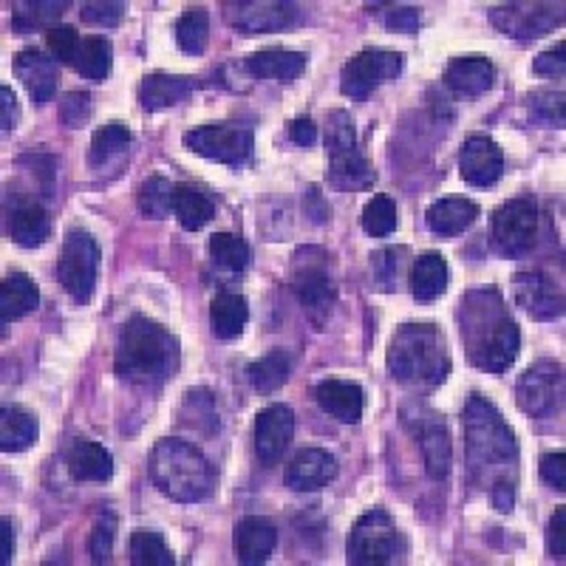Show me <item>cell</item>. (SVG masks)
<instances>
[{"instance_id": "7", "label": "cell", "mask_w": 566, "mask_h": 566, "mask_svg": "<svg viewBox=\"0 0 566 566\" xmlns=\"http://www.w3.org/2000/svg\"><path fill=\"white\" fill-rule=\"evenodd\" d=\"M406 538L382 507L368 510L348 533L346 558L354 566H386L406 558Z\"/></svg>"}, {"instance_id": "38", "label": "cell", "mask_w": 566, "mask_h": 566, "mask_svg": "<svg viewBox=\"0 0 566 566\" xmlns=\"http://www.w3.org/2000/svg\"><path fill=\"white\" fill-rule=\"evenodd\" d=\"M130 139H134V136H130L128 125L123 123L103 125V128L94 134V139H91V150H88L91 168H103V165H108L111 159L123 156L125 150L130 148Z\"/></svg>"}, {"instance_id": "17", "label": "cell", "mask_w": 566, "mask_h": 566, "mask_svg": "<svg viewBox=\"0 0 566 566\" xmlns=\"http://www.w3.org/2000/svg\"><path fill=\"white\" fill-rule=\"evenodd\" d=\"M513 295L533 321H558L564 315V292L544 272H518L513 277Z\"/></svg>"}, {"instance_id": "35", "label": "cell", "mask_w": 566, "mask_h": 566, "mask_svg": "<svg viewBox=\"0 0 566 566\" xmlns=\"http://www.w3.org/2000/svg\"><path fill=\"white\" fill-rule=\"evenodd\" d=\"M290 374L292 360L283 348H272L270 354L258 357V360H252L250 366H247V380H250V386L261 394L277 391L283 382L290 380Z\"/></svg>"}, {"instance_id": "14", "label": "cell", "mask_w": 566, "mask_h": 566, "mask_svg": "<svg viewBox=\"0 0 566 566\" xmlns=\"http://www.w3.org/2000/svg\"><path fill=\"white\" fill-rule=\"evenodd\" d=\"M490 23L515 40H535L564 23V3H507L490 9Z\"/></svg>"}, {"instance_id": "42", "label": "cell", "mask_w": 566, "mask_h": 566, "mask_svg": "<svg viewBox=\"0 0 566 566\" xmlns=\"http://www.w3.org/2000/svg\"><path fill=\"white\" fill-rule=\"evenodd\" d=\"M210 258L227 272H244L252 261L250 244L232 232H216L210 239Z\"/></svg>"}, {"instance_id": "39", "label": "cell", "mask_w": 566, "mask_h": 566, "mask_svg": "<svg viewBox=\"0 0 566 566\" xmlns=\"http://www.w3.org/2000/svg\"><path fill=\"white\" fill-rule=\"evenodd\" d=\"M210 40V14L205 7L187 9L179 20H176V43L185 54H201Z\"/></svg>"}, {"instance_id": "40", "label": "cell", "mask_w": 566, "mask_h": 566, "mask_svg": "<svg viewBox=\"0 0 566 566\" xmlns=\"http://www.w3.org/2000/svg\"><path fill=\"white\" fill-rule=\"evenodd\" d=\"M130 564L134 566H174L176 555L156 530H134L130 535Z\"/></svg>"}, {"instance_id": "54", "label": "cell", "mask_w": 566, "mask_h": 566, "mask_svg": "<svg viewBox=\"0 0 566 566\" xmlns=\"http://www.w3.org/2000/svg\"><path fill=\"white\" fill-rule=\"evenodd\" d=\"M564 524H566V507H558L553 513V518H549V527H547V553H549V558H555V560L566 558Z\"/></svg>"}, {"instance_id": "18", "label": "cell", "mask_w": 566, "mask_h": 566, "mask_svg": "<svg viewBox=\"0 0 566 566\" xmlns=\"http://www.w3.org/2000/svg\"><path fill=\"white\" fill-rule=\"evenodd\" d=\"M295 437V413L290 406L264 408L255 419V453L264 464H275Z\"/></svg>"}, {"instance_id": "44", "label": "cell", "mask_w": 566, "mask_h": 566, "mask_svg": "<svg viewBox=\"0 0 566 566\" xmlns=\"http://www.w3.org/2000/svg\"><path fill=\"white\" fill-rule=\"evenodd\" d=\"M399 224V210L397 201L391 196H374L366 207H363V230L374 239H386L397 230Z\"/></svg>"}, {"instance_id": "36", "label": "cell", "mask_w": 566, "mask_h": 566, "mask_svg": "<svg viewBox=\"0 0 566 566\" xmlns=\"http://www.w3.org/2000/svg\"><path fill=\"white\" fill-rule=\"evenodd\" d=\"M111 63H114V49L105 38H85L80 43L77 54H74V63L71 69L77 71L80 77L94 80V83H103L111 74Z\"/></svg>"}, {"instance_id": "13", "label": "cell", "mask_w": 566, "mask_h": 566, "mask_svg": "<svg viewBox=\"0 0 566 566\" xmlns=\"http://www.w3.org/2000/svg\"><path fill=\"white\" fill-rule=\"evenodd\" d=\"M538 232V207L533 199H510L493 212V244L507 258L533 250Z\"/></svg>"}, {"instance_id": "32", "label": "cell", "mask_w": 566, "mask_h": 566, "mask_svg": "<svg viewBox=\"0 0 566 566\" xmlns=\"http://www.w3.org/2000/svg\"><path fill=\"white\" fill-rule=\"evenodd\" d=\"M174 216L179 219L181 230L196 232L216 219V201H212L201 187L181 181V185H176Z\"/></svg>"}, {"instance_id": "51", "label": "cell", "mask_w": 566, "mask_h": 566, "mask_svg": "<svg viewBox=\"0 0 566 566\" xmlns=\"http://www.w3.org/2000/svg\"><path fill=\"white\" fill-rule=\"evenodd\" d=\"M91 97L88 94H80V91H71L69 97H65L63 108H60V116H63V123L69 128H83L88 123L91 116Z\"/></svg>"}, {"instance_id": "47", "label": "cell", "mask_w": 566, "mask_h": 566, "mask_svg": "<svg viewBox=\"0 0 566 566\" xmlns=\"http://www.w3.org/2000/svg\"><path fill=\"white\" fill-rule=\"evenodd\" d=\"M114 541H116V515L111 510H103L94 522V530H91V560L94 564H108L111 553H114Z\"/></svg>"}, {"instance_id": "48", "label": "cell", "mask_w": 566, "mask_h": 566, "mask_svg": "<svg viewBox=\"0 0 566 566\" xmlns=\"http://www.w3.org/2000/svg\"><path fill=\"white\" fill-rule=\"evenodd\" d=\"M80 43L83 40H80V34L71 27H54L45 32V45H49V52H52V57L57 63H74V54H77Z\"/></svg>"}, {"instance_id": "5", "label": "cell", "mask_w": 566, "mask_h": 566, "mask_svg": "<svg viewBox=\"0 0 566 566\" xmlns=\"http://www.w3.org/2000/svg\"><path fill=\"white\" fill-rule=\"evenodd\" d=\"M154 488L170 502L199 504L216 490V468L210 459L185 439H159L148 459Z\"/></svg>"}, {"instance_id": "30", "label": "cell", "mask_w": 566, "mask_h": 566, "mask_svg": "<svg viewBox=\"0 0 566 566\" xmlns=\"http://www.w3.org/2000/svg\"><path fill=\"white\" fill-rule=\"evenodd\" d=\"M38 303L40 292L27 272H9L3 277V283H0V321H3V326L32 315Z\"/></svg>"}, {"instance_id": "53", "label": "cell", "mask_w": 566, "mask_h": 566, "mask_svg": "<svg viewBox=\"0 0 566 566\" xmlns=\"http://www.w3.org/2000/svg\"><path fill=\"white\" fill-rule=\"evenodd\" d=\"M541 479L549 484V488H555L558 493H564L566 490V457L560 451L555 453H547V457H541Z\"/></svg>"}, {"instance_id": "55", "label": "cell", "mask_w": 566, "mask_h": 566, "mask_svg": "<svg viewBox=\"0 0 566 566\" xmlns=\"http://www.w3.org/2000/svg\"><path fill=\"white\" fill-rule=\"evenodd\" d=\"M290 139L301 145V148H312L317 139V125L312 123L310 116H297L295 123L290 125Z\"/></svg>"}, {"instance_id": "41", "label": "cell", "mask_w": 566, "mask_h": 566, "mask_svg": "<svg viewBox=\"0 0 566 566\" xmlns=\"http://www.w3.org/2000/svg\"><path fill=\"white\" fill-rule=\"evenodd\" d=\"M174 199H176V185H170L168 179L150 176L148 181H142L139 210L145 219H154V221L168 219L170 212H174Z\"/></svg>"}, {"instance_id": "50", "label": "cell", "mask_w": 566, "mask_h": 566, "mask_svg": "<svg viewBox=\"0 0 566 566\" xmlns=\"http://www.w3.org/2000/svg\"><path fill=\"white\" fill-rule=\"evenodd\" d=\"M386 27L399 34H417L422 27V12L417 7H388L386 12Z\"/></svg>"}, {"instance_id": "31", "label": "cell", "mask_w": 566, "mask_h": 566, "mask_svg": "<svg viewBox=\"0 0 566 566\" xmlns=\"http://www.w3.org/2000/svg\"><path fill=\"white\" fill-rule=\"evenodd\" d=\"M250 321L247 297L239 292H221L210 303V328L219 340H235Z\"/></svg>"}, {"instance_id": "10", "label": "cell", "mask_w": 566, "mask_h": 566, "mask_svg": "<svg viewBox=\"0 0 566 566\" xmlns=\"http://www.w3.org/2000/svg\"><path fill=\"white\" fill-rule=\"evenodd\" d=\"M181 142L190 154H199L210 161H219V165H230V168L247 165L252 159V148H255L252 130L232 123L201 125V128L187 130Z\"/></svg>"}, {"instance_id": "37", "label": "cell", "mask_w": 566, "mask_h": 566, "mask_svg": "<svg viewBox=\"0 0 566 566\" xmlns=\"http://www.w3.org/2000/svg\"><path fill=\"white\" fill-rule=\"evenodd\" d=\"M408 250L406 247H382L371 255V275L377 290L397 292L406 281Z\"/></svg>"}, {"instance_id": "6", "label": "cell", "mask_w": 566, "mask_h": 566, "mask_svg": "<svg viewBox=\"0 0 566 566\" xmlns=\"http://www.w3.org/2000/svg\"><path fill=\"white\" fill-rule=\"evenodd\" d=\"M326 150H328V185L337 190H363L371 187L377 174L357 148V130L346 111H332L326 116Z\"/></svg>"}, {"instance_id": "46", "label": "cell", "mask_w": 566, "mask_h": 566, "mask_svg": "<svg viewBox=\"0 0 566 566\" xmlns=\"http://www.w3.org/2000/svg\"><path fill=\"white\" fill-rule=\"evenodd\" d=\"M527 105L535 125H541V128H564V91H533Z\"/></svg>"}, {"instance_id": "27", "label": "cell", "mask_w": 566, "mask_h": 566, "mask_svg": "<svg viewBox=\"0 0 566 566\" xmlns=\"http://www.w3.org/2000/svg\"><path fill=\"white\" fill-rule=\"evenodd\" d=\"M419 444H422V459L424 470L433 482H442L451 473L453 464V448H451V433L442 417L431 413L419 428Z\"/></svg>"}, {"instance_id": "33", "label": "cell", "mask_w": 566, "mask_h": 566, "mask_svg": "<svg viewBox=\"0 0 566 566\" xmlns=\"http://www.w3.org/2000/svg\"><path fill=\"white\" fill-rule=\"evenodd\" d=\"M38 417L18 406H7L0 411V448L3 453L29 451L38 442Z\"/></svg>"}, {"instance_id": "4", "label": "cell", "mask_w": 566, "mask_h": 566, "mask_svg": "<svg viewBox=\"0 0 566 566\" xmlns=\"http://www.w3.org/2000/svg\"><path fill=\"white\" fill-rule=\"evenodd\" d=\"M388 371L408 388H437L451 374V354L433 323H406L388 343Z\"/></svg>"}, {"instance_id": "56", "label": "cell", "mask_w": 566, "mask_h": 566, "mask_svg": "<svg viewBox=\"0 0 566 566\" xmlns=\"http://www.w3.org/2000/svg\"><path fill=\"white\" fill-rule=\"evenodd\" d=\"M0 108H3V116H0V128L14 130L18 128V97H14V91L9 85L0 88Z\"/></svg>"}, {"instance_id": "45", "label": "cell", "mask_w": 566, "mask_h": 566, "mask_svg": "<svg viewBox=\"0 0 566 566\" xmlns=\"http://www.w3.org/2000/svg\"><path fill=\"white\" fill-rule=\"evenodd\" d=\"M69 7V0H60V3H40V0L38 3H18L20 12H14L12 29H18V32L23 34L34 32V29H45V32H49V29H54V20H57Z\"/></svg>"}, {"instance_id": "26", "label": "cell", "mask_w": 566, "mask_h": 566, "mask_svg": "<svg viewBox=\"0 0 566 566\" xmlns=\"http://www.w3.org/2000/svg\"><path fill=\"white\" fill-rule=\"evenodd\" d=\"M310 57L292 49H261L244 60V69L255 80H275V83H295L306 71Z\"/></svg>"}, {"instance_id": "9", "label": "cell", "mask_w": 566, "mask_h": 566, "mask_svg": "<svg viewBox=\"0 0 566 566\" xmlns=\"http://www.w3.org/2000/svg\"><path fill=\"white\" fill-rule=\"evenodd\" d=\"M99 270V244L97 239L85 230H69L60 252L57 277L63 290L77 303H88L97 286Z\"/></svg>"}, {"instance_id": "57", "label": "cell", "mask_w": 566, "mask_h": 566, "mask_svg": "<svg viewBox=\"0 0 566 566\" xmlns=\"http://www.w3.org/2000/svg\"><path fill=\"white\" fill-rule=\"evenodd\" d=\"M14 547H18L14 524L9 518H0V564H12Z\"/></svg>"}, {"instance_id": "28", "label": "cell", "mask_w": 566, "mask_h": 566, "mask_svg": "<svg viewBox=\"0 0 566 566\" xmlns=\"http://www.w3.org/2000/svg\"><path fill=\"white\" fill-rule=\"evenodd\" d=\"M482 216V207L470 199H439L428 207L424 212V224L428 230L442 235V239H451V235H459L468 227L476 224V219Z\"/></svg>"}, {"instance_id": "16", "label": "cell", "mask_w": 566, "mask_h": 566, "mask_svg": "<svg viewBox=\"0 0 566 566\" xmlns=\"http://www.w3.org/2000/svg\"><path fill=\"white\" fill-rule=\"evenodd\" d=\"M459 174L473 187H493L504 176V150L495 139L473 134L459 148Z\"/></svg>"}, {"instance_id": "34", "label": "cell", "mask_w": 566, "mask_h": 566, "mask_svg": "<svg viewBox=\"0 0 566 566\" xmlns=\"http://www.w3.org/2000/svg\"><path fill=\"white\" fill-rule=\"evenodd\" d=\"M448 290V261L439 252H424L411 266V292L417 301L431 303Z\"/></svg>"}, {"instance_id": "24", "label": "cell", "mask_w": 566, "mask_h": 566, "mask_svg": "<svg viewBox=\"0 0 566 566\" xmlns=\"http://www.w3.org/2000/svg\"><path fill=\"white\" fill-rule=\"evenodd\" d=\"M7 232L18 247L34 250V247H43L52 235V216L38 201H20L9 210Z\"/></svg>"}, {"instance_id": "2", "label": "cell", "mask_w": 566, "mask_h": 566, "mask_svg": "<svg viewBox=\"0 0 566 566\" xmlns=\"http://www.w3.org/2000/svg\"><path fill=\"white\" fill-rule=\"evenodd\" d=\"M459 335L468 360L488 374H504L518 357L522 335L495 290H473L459 301Z\"/></svg>"}, {"instance_id": "15", "label": "cell", "mask_w": 566, "mask_h": 566, "mask_svg": "<svg viewBox=\"0 0 566 566\" xmlns=\"http://www.w3.org/2000/svg\"><path fill=\"white\" fill-rule=\"evenodd\" d=\"M224 18L232 29L252 34L281 32L295 27L301 20V7L295 3H277V0H244V3H224Z\"/></svg>"}, {"instance_id": "49", "label": "cell", "mask_w": 566, "mask_h": 566, "mask_svg": "<svg viewBox=\"0 0 566 566\" xmlns=\"http://www.w3.org/2000/svg\"><path fill=\"white\" fill-rule=\"evenodd\" d=\"M125 12H128L125 3H85V7L80 9V18H83L88 27L111 29L125 18Z\"/></svg>"}, {"instance_id": "3", "label": "cell", "mask_w": 566, "mask_h": 566, "mask_svg": "<svg viewBox=\"0 0 566 566\" xmlns=\"http://www.w3.org/2000/svg\"><path fill=\"white\" fill-rule=\"evenodd\" d=\"M179 340L161 323L134 315L116 337L114 371L119 380L142 388H159L179 371Z\"/></svg>"}, {"instance_id": "12", "label": "cell", "mask_w": 566, "mask_h": 566, "mask_svg": "<svg viewBox=\"0 0 566 566\" xmlns=\"http://www.w3.org/2000/svg\"><path fill=\"white\" fill-rule=\"evenodd\" d=\"M406 65V57L388 49H366L354 54L340 71V91L352 99H366L371 91L391 83L399 77V71Z\"/></svg>"}, {"instance_id": "11", "label": "cell", "mask_w": 566, "mask_h": 566, "mask_svg": "<svg viewBox=\"0 0 566 566\" xmlns=\"http://www.w3.org/2000/svg\"><path fill=\"white\" fill-rule=\"evenodd\" d=\"M515 402L535 419H549L564 406V368L558 360H538L518 377Z\"/></svg>"}, {"instance_id": "19", "label": "cell", "mask_w": 566, "mask_h": 566, "mask_svg": "<svg viewBox=\"0 0 566 566\" xmlns=\"http://www.w3.org/2000/svg\"><path fill=\"white\" fill-rule=\"evenodd\" d=\"M14 77L23 83V88L29 91V97H32L34 105H45L52 103V97L57 94V63L54 57H49L40 49H23V52L14 57Z\"/></svg>"}, {"instance_id": "1", "label": "cell", "mask_w": 566, "mask_h": 566, "mask_svg": "<svg viewBox=\"0 0 566 566\" xmlns=\"http://www.w3.org/2000/svg\"><path fill=\"white\" fill-rule=\"evenodd\" d=\"M464 464L470 482L488 490L499 513H510L518 484V444L515 433L493 402L473 394L462 411Z\"/></svg>"}, {"instance_id": "23", "label": "cell", "mask_w": 566, "mask_h": 566, "mask_svg": "<svg viewBox=\"0 0 566 566\" xmlns=\"http://www.w3.org/2000/svg\"><path fill=\"white\" fill-rule=\"evenodd\" d=\"M495 69L482 54H470V57H457L448 63L444 71V85L459 94V97H482L493 88Z\"/></svg>"}, {"instance_id": "8", "label": "cell", "mask_w": 566, "mask_h": 566, "mask_svg": "<svg viewBox=\"0 0 566 566\" xmlns=\"http://www.w3.org/2000/svg\"><path fill=\"white\" fill-rule=\"evenodd\" d=\"M328 261L332 258L321 247H303L292 258V290H295L297 301L303 303V310L310 312L315 323L326 321L337 301L335 275H332Z\"/></svg>"}, {"instance_id": "43", "label": "cell", "mask_w": 566, "mask_h": 566, "mask_svg": "<svg viewBox=\"0 0 566 566\" xmlns=\"http://www.w3.org/2000/svg\"><path fill=\"white\" fill-rule=\"evenodd\" d=\"M181 419H185V424L196 428V431L216 433L219 431V408H216V397H212L207 388L187 391L185 406H181Z\"/></svg>"}, {"instance_id": "20", "label": "cell", "mask_w": 566, "mask_h": 566, "mask_svg": "<svg viewBox=\"0 0 566 566\" xmlns=\"http://www.w3.org/2000/svg\"><path fill=\"white\" fill-rule=\"evenodd\" d=\"M315 399L323 413L343 424H357L366 411V391L352 380H323L317 382Z\"/></svg>"}, {"instance_id": "52", "label": "cell", "mask_w": 566, "mask_h": 566, "mask_svg": "<svg viewBox=\"0 0 566 566\" xmlns=\"http://www.w3.org/2000/svg\"><path fill=\"white\" fill-rule=\"evenodd\" d=\"M564 52H566L564 40H560L558 45H553V49H547V52H541L533 63L535 74H541V77H564V69H566Z\"/></svg>"}, {"instance_id": "21", "label": "cell", "mask_w": 566, "mask_h": 566, "mask_svg": "<svg viewBox=\"0 0 566 566\" xmlns=\"http://www.w3.org/2000/svg\"><path fill=\"white\" fill-rule=\"evenodd\" d=\"M337 476V459L323 448H306L286 468V484L295 493H312L326 488Z\"/></svg>"}, {"instance_id": "29", "label": "cell", "mask_w": 566, "mask_h": 566, "mask_svg": "<svg viewBox=\"0 0 566 566\" xmlns=\"http://www.w3.org/2000/svg\"><path fill=\"white\" fill-rule=\"evenodd\" d=\"M196 83L193 77H179V74H148L139 85V103L145 111H161L174 108V105L185 103L193 94Z\"/></svg>"}, {"instance_id": "25", "label": "cell", "mask_w": 566, "mask_h": 566, "mask_svg": "<svg viewBox=\"0 0 566 566\" xmlns=\"http://www.w3.org/2000/svg\"><path fill=\"white\" fill-rule=\"evenodd\" d=\"M65 468L77 482H108L114 476V457L99 442L74 439L65 453Z\"/></svg>"}, {"instance_id": "22", "label": "cell", "mask_w": 566, "mask_h": 566, "mask_svg": "<svg viewBox=\"0 0 566 566\" xmlns=\"http://www.w3.org/2000/svg\"><path fill=\"white\" fill-rule=\"evenodd\" d=\"M275 544L277 530L264 515H247L235 524V555H239L241 564H266L270 555L275 553Z\"/></svg>"}]
</instances>
